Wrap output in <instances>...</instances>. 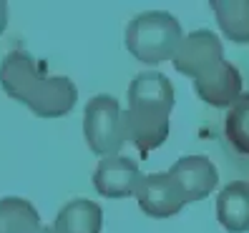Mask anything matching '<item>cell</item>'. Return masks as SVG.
I'll return each instance as SVG.
<instances>
[{
  "label": "cell",
  "instance_id": "cell-1",
  "mask_svg": "<svg viewBox=\"0 0 249 233\" xmlns=\"http://www.w3.org/2000/svg\"><path fill=\"white\" fill-rule=\"evenodd\" d=\"M3 91L28 106L40 118H61L71 113L78 100L76 83L66 76H48L46 63L25 50H13L0 65Z\"/></svg>",
  "mask_w": 249,
  "mask_h": 233
},
{
  "label": "cell",
  "instance_id": "cell-2",
  "mask_svg": "<svg viewBox=\"0 0 249 233\" xmlns=\"http://www.w3.org/2000/svg\"><path fill=\"white\" fill-rule=\"evenodd\" d=\"M174 110V88L164 73L146 70L128 85V110L124 113L126 140L149 155L169 138V115Z\"/></svg>",
  "mask_w": 249,
  "mask_h": 233
},
{
  "label": "cell",
  "instance_id": "cell-3",
  "mask_svg": "<svg viewBox=\"0 0 249 233\" xmlns=\"http://www.w3.org/2000/svg\"><path fill=\"white\" fill-rule=\"evenodd\" d=\"M184 40L179 20L166 10H146L126 25V48L141 63L159 65L171 61Z\"/></svg>",
  "mask_w": 249,
  "mask_h": 233
},
{
  "label": "cell",
  "instance_id": "cell-4",
  "mask_svg": "<svg viewBox=\"0 0 249 233\" xmlns=\"http://www.w3.org/2000/svg\"><path fill=\"white\" fill-rule=\"evenodd\" d=\"M83 136L96 155H116L126 143L124 113L113 95H96L83 110Z\"/></svg>",
  "mask_w": 249,
  "mask_h": 233
},
{
  "label": "cell",
  "instance_id": "cell-5",
  "mask_svg": "<svg viewBox=\"0 0 249 233\" xmlns=\"http://www.w3.org/2000/svg\"><path fill=\"white\" fill-rule=\"evenodd\" d=\"M174 68L192 80L204 78L207 73H212L219 63H224V48L212 31H194L189 33L181 43L177 53H174Z\"/></svg>",
  "mask_w": 249,
  "mask_h": 233
},
{
  "label": "cell",
  "instance_id": "cell-6",
  "mask_svg": "<svg viewBox=\"0 0 249 233\" xmlns=\"http://www.w3.org/2000/svg\"><path fill=\"white\" fill-rule=\"evenodd\" d=\"M136 198H139L141 211L151 218H169L186 206V198L181 193L179 183L169 173H149V176H143L136 191Z\"/></svg>",
  "mask_w": 249,
  "mask_h": 233
},
{
  "label": "cell",
  "instance_id": "cell-7",
  "mask_svg": "<svg viewBox=\"0 0 249 233\" xmlns=\"http://www.w3.org/2000/svg\"><path fill=\"white\" fill-rule=\"evenodd\" d=\"M143 176L136 161L124 155H108L98 163L93 173V186L101 196L106 198H126L136 196Z\"/></svg>",
  "mask_w": 249,
  "mask_h": 233
},
{
  "label": "cell",
  "instance_id": "cell-8",
  "mask_svg": "<svg viewBox=\"0 0 249 233\" xmlns=\"http://www.w3.org/2000/svg\"><path fill=\"white\" fill-rule=\"evenodd\" d=\"M169 176L179 183L186 203L207 198L219 183V173H216L214 163L207 155H184V158H179V161L171 166Z\"/></svg>",
  "mask_w": 249,
  "mask_h": 233
},
{
  "label": "cell",
  "instance_id": "cell-9",
  "mask_svg": "<svg viewBox=\"0 0 249 233\" xmlns=\"http://www.w3.org/2000/svg\"><path fill=\"white\" fill-rule=\"evenodd\" d=\"M194 88L204 103H209L214 108H231L242 95V76L237 65L224 61L204 78L194 80Z\"/></svg>",
  "mask_w": 249,
  "mask_h": 233
},
{
  "label": "cell",
  "instance_id": "cell-10",
  "mask_svg": "<svg viewBox=\"0 0 249 233\" xmlns=\"http://www.w3.org/2000/svg\"><path fill=\"white\" fill-rule=\"evenodd\" d=\"M216 218L229 233L249 231V183L234 181L216 198Z\"/></svg>",
  "mask_w": 249,
  "mask_h": 233
},
{
  "label": "cell",
  "instance_id": "cell-11",
  "mask_svg": "<svg viewBox=\"0 0 249 233\" xmlns=\"http://www.w3.org/2000/svg\"><path fill=\"white\" fill-rule=\"evenodd\" d=\"M104 226V211L89 198H76L63 206L55 216V233H101Z\"/></svg>",
  "mask_w": 249,
  "mask_h": 233
},
{
  "label": "cell",
  "instance_id": "cell-12",
  "mask_svg": "<svg viewBox=\"0 0 249 233\" xmlns=\"http://www.w3.org/2000/svg\"><path fill=\"white\" fill-rule=\"evenodd\" d=\"M209 5L222 33L231 43H249V0H212Z\"/></svg>",
  "mask_w": 249,
  "mask_h": 233
},
{
  "label": "cell",
  "instance_id": "cell-13",
  "mask_svg": "<svg viewBox=\"0 0 249 233\" xmlns=\"http://www.w3.org/2000/svg\"><path fill=\"white\" fill-rule=\"evenodd\" d=\"M40 216L28 201L8 196L0 201V233H40Z\"/></svg>",
  "mask_w": 249,
  "mask_h": 233
},
{
  "label": "cell",
  "instance_id": "cell-14",
  "mask_svg": "<svg viewBox=\"0 0 249 233\" xmlns=\"http://www.w3.org/2000/svg\"><path fill=\"white\" fill-rule=\"evenodd\" d=\"M224 130L234 148L239 153H249V93H242L237 103L229 108Z\"/></svg>",
  "mask_w": 249,
  "mask_h": 233
},
{
  "label": "cell",
  "instance_id": "cell-15",
  "mask_svg": "<svg viewBox=\"0 0 249 233\" xmlns=\"http://www.w3.org/2000/svg\"><path fill=\"white\" fill-rule=\"evenodd\" d=\"M8 3H5V0H0V33H3L5 31V25H8Z\"/></svg>",
  "mask_w": 249,
  "mask_h": 233
},
{
  "label": "cell",
  "instance_id": "cell-16",
  "mask_svg": "<svg viewBox=\"0 0 249 233\" xmlns=\"http://www.w3.org/2000/svg\"><path fill=\"white\" fill-rule=\"evenodd\" d=\"M40 233H55V231H53V228H46V226H43V228H40Z\"/></svg>",
  "mask_w": 249,
  "mask_h": 233
}]
</instances>
